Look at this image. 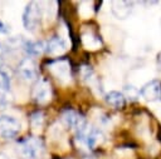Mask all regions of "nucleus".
I'll use <instances>...</instances> for the list:
<instances>
[{
	"mask_svg": "<svg viewBox=\"0 0 161 159\" xmlns=\"http://www.w3.org/2000/svg\"><path fill=\"white\" fill-rule=\"evenodd\" d=\"M40 20H42V11H40L38 3L30 1L25 6L24 13H23L24 28L28 31H35L38 29V26L40 25Z\"/></svg>",
	"mask_w": 161,
	"mask_h": 159,
	"instance_id": "obj_1",
	"label": "nucleus"
},
{
	"mask_svg": "<svg viewBox=\"0 0 161 159\" xmlns=\"http://www.w3.org/2000/svg\"><path fill=\"white\" fill-rule=\"evenodd\" d=\"M48 69L60 83L65 84L70 80V64L67 59H58L49 63Z\"/></svg>",
	"mask_w": 161,
	"mask_h": 159,
	"instance_id": "obj_2",
	"label": "nucleus"
},
{
	"mask_svg": "<svg viewBox=\"0 0 161 159\" xmlns=\"http://www.w3.org/2000/svg\"><path fill=\"white\" fill-rule=\"evenodd\" d=\"M20 131V123L16 118L10 115L0 116V136L4 139L15 138Z\"/></svg>",
	"mask_w": 161,
	"mask_h": 159,
	"instance_id": "obj_3",
	"label": "nucleus"
},
{
	"mask_svg": "<svg viewBox=\"0 0 161 159\" xmlns=\"http://www.w3.org/2000/svg\"><path fill=\"white\" fill-rule=\"evenodd\" d=\"M52 98V88L48 80L40 78L34 89H33V99L38 104H47Z\"/></svg>",
	"mask_w": 161,
	"mask_h": 159,
	"instance_id": "obj_4",
	"label": "nucleus"
},
{
	"mask_svg": "<svg viewBox=\"0 0 161 159\" xmlns=\"http://www.w3.org/2000/svg\"><path fill=\"white\" fill-rule=\"evenodd\" d=\"M19 149H20V153L25 158L34 159L38 156V154L42 150V141L34 136L26 138L19 143Z\"/></svg>",
	"mask_w": 161,
	"mask_h": 159,
	"instance_id": "obj_5",
	"label": "nucleus"
},
{
	"mask_svg": "<svg viewBox=\"0 0 161 159\" xmlns=\"http://www.w3.org/2000/svg\"><path fill=\"white\" fill-rule=\"evenodd\" d=\"M18 70H19L20 75H21L25 80H28V81H33L34 79L38 78L36 65H35V63H34L31 59H29V58H25V59H23V60L20 61Z\"/></svg>",
	"mask_w": 161,
	"mask_h": 159,
	"instance_id": "obj_6",
	"label": "nucleus"
},
{
	"mask_svg": "<svg viewBox=\"0 0 161 159\" xmlns=\"http://www.w3.org/2000/svg\"><path fill=\"white\" fill-rule=\"evenodd\" d=\"M63 120L67 123L68 126L75 129V131L83 129L87 125L84 118L80 114H78L77 111H74V110H65L63 113Z\"/></svg>",
	"mask_w": 161,
	"mask_h": 159,
	"instance_id": "obj_7",
	"label": "nucleus"
},
{
	"mask_svg": "<svg viewBox=\"0 0 161 159\" xmlns=\"http://www.w3.org/2000/svg\"><path fill=\"white\" fill-rule=\"evenodd\" d=\"M45 50L52 56H59V55H62V54L65 53V50H67V43L62 38L54 36V38H52L47 43Z\"/></svg>",
	"mask_w": 161,
	"mask_h": 159,
	"instance_id": "obj_8",
	"label": "nucleus"
},
{
	"mask_svg": "<svg viewBox=\"0 0 161 159\" xmlns=\"http://www.w3.org/2000/svg\"><path fill=\"white\" fill-rule=\"evenodd\" d=\"M141 95L147 100H155V99L160 98V95H161V85H160V83L156 81V80H152V81L147 83L141 89Z\"/></svg>",
	"mask_w": 161,
	"mask_h": 159,
	"instance_id": "obj_9",
	"label": "nucleus"
},
{
	"mask_svg": "<svg viewBox=\"0 0 161 159\" xmlns=\"http://www.w3.org/2000/svg\"><path fill=\"white\" fill-rule=\"evenodd\" d=\"M112 13L118 19H126L131 13L130 4L125 3V1H116L112 4Z\"/></svg>",
	"mask_w": 161,
	"mask_h": 159,
	"instance_id": "obj_10",
	"label": "nucleus"
},
{
	"mask_svg": "<svg viewBox=\"0 0 161 159\" xmlns=\"http://www.w3.org/2000/svg\"><path fill=\"white\" fill-rule=\"evenodd\" d=\"M24 49L29 55H39L45 49L43 41L39 40H26L24 43Z\"/></svg>",
	"mask_w": 161,
	"mask_h": 159,
	"instance_id": "obj_11",
	"label": "nucleus"
},
{
	"mask_svg": "<svg viewBox=\"0 0 161 159\" xmlns=\"http://www.w3.org/2000/svg\"><path fill=\"white\" fill-rule=\"evenodd\" d=\"M80 73H82L83 80H84L88 85H91L93 90L98 89V79L96 78V74H94V71L91 69V66H87V65H86V66H82Z\"/></svg>",
	"mask_w": 161,
	"mask_h": 159,
	"instance_id": "obj_12",
	"label": "nucleus"
},
{
	"mask_svg": "<svg viewBox=\"0 0 161 159\" xmlns=\"http://www.w3.org/2000/svg\"><path fill=\"white\" fill-rule=\"evenodd\" d=\"M82 43L86 46V49L88 50H96L98 48H101V40L92 33H86L82 35Z\"/></svg>",
	"mask_w": 161,
	"mask_h": 159,
	"instance_id": "obj_13",
	"label": "nucleus"
},
{
	"mask_svg": "<svg viewBox=\"0 0 161 159\" xmlns=\"http://www.w3.org/2000/svg\"><path fill=\"white\" fill-rule=\"evenodd\" d=\"M106 100H107V103H108L109 105H112V106H114V108H122V106L125 105V96H123L119 91L112 90V91L107 93Z\"/></svg>",
	"mask_w": 161,
	"mask_h": 159,
	"instance_id": "obj_14",
	"label": "nucleus"
},
{
	"mask_svg": "<svg viewBox=\"0 0 161 159\" xmlns=\"http://www.w3.org/2000/svg\"><path fill=\"white\" fill-rule=\"evenodd\" d=\"M43 121H44V115H43L42 111H36V113L31 114V116H30V124H31V128L35 131H38V130L42 129Z\"/></svg>",
	"mask_w": 161,
	"mask_h": 159,
	"instance_id": "obj_15",
	"label": "nucleus"
},
{
	"mask_svg": "<svg viewBox=\"0 0 161 159\" xmlns=\"http://www.w3.org/2000/svg\"><path fill=\"white\" fill-rule=\"evenodd\" d=\"M0 88L6 93L10 91V76L3 68H0Z\"/></svg>",
	"mask_w": 161,
	"mask_h": 159,
	"instance_id": "obj_16",
	"label": "nucleus"
},
{
	"mask_svg": "<svg viewBox=\"0 0 161 159\" xmlns=\"http://www.w3.org/2000/svg\"><path fill=\"white\" fill-rule=\"evenodd\" d=\"M9 103V99H8V93L4 91L1 88H0V109H4Z\"/></svg>",
	"mask_w": 161,
	"mask_h": 159,
	"instance_id": "obj_17",
	"label": "nucleus"
},
{
	"mask_svg": "<svg viewBox=\"0 0 161 159\" xmlns=\"http://www.w3.org/2000/svg\"><path fill=\"white\" fill-rule=\"evenodd\" d=\"M126 94L130 96V98H136L137 95H138V90L136 89V88H133V86H127L126 88Z\"/></svg>",
	"mask_w": 161,
	"mask_h": 159,
	"instance_id": "obj_18",
	"label": "nucleus"
},
{
	"mask_svg": "<svg viewBox=\"0 0 161 159\" xmlns=\"http://www.w3.org/2000/svg\"><path fill=\"white\" fill-rule=\"evenodd\" d=\"M9 31V28L6 26V24L4 21L0 20V35H4V34H8Z\"/></svg>",
	"mask_w": 161,
	"mask_h": 159,
	"instance_id": "obj_19",
	"label": "nucleus"
},
{
	"mask_svg": "<svg viewBox=\"0 0 161 159\" xmlns=\"http://www.w3.org/2000/svg\"><path fill=\"white\" fill-rule=\"evenodd\" d=\"M0 159H10L6 154H4V153H0Z\"/></svg>",
	"mask_w": 161,
	"mask_h": 159,
	"instance_id": "obj_20",
	"label": "nucleus"
}]
</instances>
